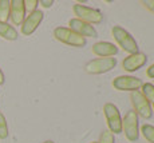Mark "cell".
<instances>
[{"label":"cell","instance_id":"obj_15","mask_svg":"<svg viewBox=\"0 0 154 143\" xmlns=\"http://www.w3.org/2000/svg\"><path fill=\"white\" fill-rule=\"evenodd\" d=\"M11 2L10 0H0V22L7 23L10 20Z\"/></svg>","mask_w":154,"mask_h":143},{"label":"cell","instance_id":"obj_24","mask_svg":"<svg viewBox=\"0 0 154 143\" xmlns=\"http://www.w3.org/2000/svg\"><path fill=\"white\" fill-rule=\"evenodd\" d=\"M4 74H3V71H2V68H0V86L2 84H4Z\"/></svg>","mask_w":154,"mask_h":143},{"label":"cell","instance_id":"obj_14","mask_svg":"<svg viewBox=\"0 0 154 143\" xmlns=\"http://www.w3.org/2000/svg\"><path fill=\"white\" fill-rule=\"evenodd\" d=\"M19 34H17L16 28L14 26L8 24V23H3L0 22V38L5 40H10V41H14L17 39Z\"/></svg>","mask_w":154,"mask_h":143},{"label":"cell","instance_id":"obj_21","mask_svg":"<svg viewBox=\"0 0 154 143\" xmlns=\"http://www.w3.org/2000/svg\"><path fill=\"white\" fill-rule=\"evenodd\" d=\"M141 4L143 5L147 11L154 14V0H143V2H141Z\"/></svg>","mask_w":154,"mask_h":143},{"label":"cell","instance_id":"obj_8","mask_svg":"<svg viewBox=\"0 0 154 143\" xmlns=\"http://www.w3.org/2000/svg\"><path fill=\"white\" fill-rule=\"evenodd\" d=\"M142 84H143L142 79L137 78V76H131V75L117 76L111 82V86L117 91H129V92L138 91L142 87Z\"/></svg>","mask_w":154,"mask_h":143},{"label":"cell","instance_id":"obj_23","mask_svg":"<svg viewBox=\"0 0 154 143\" xmlns=\"http://www.w3.org/2000/svg\"><path fill=\"white\" fill-rule=\"evenodd\" d=\"M146 75L149 76L150 79H154V63H153V64L150 65V67L146 70Z\"/></svg>","mask_w":154,"mask_h":143},{"label":"cell","instance_id":"obj_18","mask_svg":"<svg viewBox=\"0 0 154 143\" xmlns=\"http://www.w3.org/2000/svg\"><path fill=\"white\" fill-rule=\"evenodd\" d=\"M8 136V124L4 114L0 111V139H7Z\"/></svg>","mask_w":154,"mask_h":143},{"label":"cell","instance_id":"obj_6","mask_svg":"<svg viewBox=\"0 0 154 143\" xmlns=\"http://www.w3.org/2000/svg\"><path fill=\"white\" fill-rule=\"evenodd\" d=\"M117 65L115 58H98L87 62L85 65V71L88 75H102V74L110 72Z\"/></svg>","mask_w":154,"mask_h":143},{"label":"cell","instance_id":"obj_26","mask_svg":"<svg viewBox=\"0 0 154 143\" xmlns=\"http://www.w3.org/2000/svg\"><path fill=\"white\" fill-rule=\"evenodd\" d=\"M91 143H97V142H91Z\"/></svg>","mask_w":154,"mask_h":143},{"label":"cell","instance_id":"obj_4","mask_svg":"<svg viewBox=\"0 0 154 143\" xmlns=\"http://www.w3.org/2000/svg\"><path fill=\"white\" fill-rule=\"evenodd\" d=\"M72 12L76 16V19L82 20L85 23L94 26V24H100L103 22V15L99 10L87 7V5L82 4H74L72 5Z\"/></svg>","mask_w":154,"mask_h":143},{"label":"cell","instance_id":"obj_2","mask_svg":"<svg viewBox=\"0 0 154 143\" xmlns=\"http://www.w3.org/2000/svg\"><path fill=\"white\" fill-rule=\"evenodd\" d=\"M52 35H54V38L58 41H60V43H63V44H67V46L75 47V48L85 47L86 43H87V39L82 38L81 35L74 32L69 27H56L54 29V32H52Z\"/></svg>","mask_w":154,"mask_h":143},{"label":"cell","instance_id":"obj_27","mask_svg":"<svg viewBox=\"0 0 154 143\" xmlns=\"http://www.w3.org/2000/svg\"><path fill=\"white\" fill-rule=\"evenodd\" d=\"M153 110H154V104H153Z\"/></svg>","mask_w":154,"mask_h":143},{"label":"cell","instance_id":"obj_17","mask_svg":"<svg viewBox=\"0 0 154 143\" xmlns=\"http://www.w3.org/2000/svg\"><path fill=\"white\" fill-rule=\"evenodd\" d=\"M141 134L149 143H154V126H152V124H143L141 127Z\"/></svg>","mask_w":154,"mask_h":143},{"label":"cell","instance_id":"obj_20","mask_svg":"<svg viewBox=\"0 0 154 143\" xmlns=\"http://www.w3.org/2000/svg\"><path fill=\"white\" fill-rule=\"evenodd\" d=\"M38 5H39L38 0H24V8H26V11H28V14L36 11Z\"/></svg>","mask_w":154,"mask_h":143},{"label":"cell","instance_id":"obj_19","mask_svg":"<svg viewBox=\"0 0 154 143\" xmlns=\"http://www.w3.org/2000/svg\"><path fill=\"white\" fill-rule=\"evenodd\" d=\"M97 143H115V136L109 130H103L99 135V141Z\"/></svg>","mask_w":154,"mask_h":143},{"label":"cell","instance_id":"obj_3","mask_svg":"<svg viewBox=\"0 0 154 143\" xmlns=\"http://www.w3.org/2000/svg\"><path fill=\"white\" fill-rule=\"evenodd\" d=\"M103 114L107 123V130L115 134L122 132V117H121L119 108L114 103H106L103 106Z\"/></svg>","mask_w":154,"mask_h":143},{"label":"cell","instance_id":"obj_12","mask_svg":"<svg viewBox=\"0 0 154 143\" xmlns=\"http://www.w3.org/2000/svg\"><path fill=\"white\" fill-rule=\"evenodd\" d=\"M91 51L99 58H114L118 53V47L110 41H97L95 44H93Z\"/></svg>","mask_w":154,"mask_h":143},{"label":"cell","instance_id":"obj_25","mask_svg":"<svg viewBox=\"0 0 154 143\" xmlns=\"http://www.w3.org/2000/svg\"><path fill=\"white\" fill-rule=\"evenodd\" d=\"M43 143H54L52 141H46V142H43Z\"/></svg>","mask_w":154,"mask_h":143},{"label":"cell","instance_id":"obj_22","mask_svg":"<svg viewBox=\"0 0 154 143\" xmlns=\"http://www.w3.org/2000/svg\"><path fill=\"white\" fill-rule=\"evenodd\" d=\"M39 4L42 5L43 8H51L52 4H54V0H40Z\"/></svg>","mask_w":154,"mask_h":143},{"label":"cell","instance_id":"obj_7","mask_svg":"<svg viewBox=\"0 0 154 143\" xmlns=\"http://www.w3.org/2000/svg\"><path fill=\"white\" fill-rule=\"evenodd\" d=\"M122 132L125 134L129 142H137L140 138V123L138 117L134 111H127L125 118L122 119Z\"/></svg>","mask_w":154,"mask_h":143},{"label":"cell","instance_id":"obj_16","mask_svg":"<svg viewBox=\"0 0 154 143\" xmlns=\"http://www.w3.org/2000/svg\"><path fill=\"white\" fill-rule=\"evenodd\" d=\"M141 94L146 98V100L149 103H154V84L152 83H143L142 87L140 88Z\"/></svg>","mask_w":154,"mask_h":143},{"label":"cell","instance_id":"obj_9","mask_svg":"<svg viewBox=\"0 0 154 143\" xmlns=\"http://www.w3.org/2000/svg\"><path fill=\"white\" fill-rule=\"evenodd\" d=\"M43 17H44V14L39 10L28 14V16H26L24 22L20 26V32H22L24 36H31L38 29V27L40 26V23L43 22Z\"/></svg>","mask_w":154,"mask_h":143},{"label":"cell","instance_id":"obj_1","mask_svg":"<svg viewBox=\"0 0 154 143\" xmlns=\"http://www.w3.org/2000/svg\"><path fill=\"white\" fill-rule=\"evenodd\" d=\"M111 35L114 38V40L117 41V44L126 53L129 55H133V53L140 52V47H138V43L135 41V39L131 36L130 32H127L123 27L121 26H114L111 28Z\"/></svg>","mask_w":154,"mask_h":143},{"label":"cell","instance_id":"obj_11","mask_svg":"<svg viewBox=\"0 0 154 143\" xmlns=\"http://www.w3.org/2000/svg\"><path fill=\"white\" fill-rule=\"evenodd\" d=\"M147 62V56L142 52H137L133 53V55H129L123 59L122 62V68L127 72H135L140 68H142Z\"/></svg>","mask_w":154,"mask_h":143},{"label":"cell","instance_id":"obj_5","mask_svg":"<svg viewBox=\"0 0 154 143\" xmlns=\"http://www.w3.org/2000/svg\"><path fill=\"white\" fill-rule=\"evenodd\" d=\"M130 103H131L133 111L137 114V117H141L143 119H150L153 117L152 103L147 102L140 90L130 92Z\"/></svg>","mask_w":154,"mask_h":143},{"label":"cell","instance_id":"obj_10","mask_svg":"<svg viewBox=\"0 0 154 143\" xmlns=\"http://www.w3.org/2000/svg\"><path fill=\"white\" fill-rule=\"evenodd\" d=\"M69 28L72 29L74 32H76L78 35H81V36L85 38V39H87V38H97L98 36V31L95 29V27L88 24V23L82 22V20L76 19V17L70 19Z\"/></svg>","mask_w":154,"mask_h":143},{"label":"cell","instance_id":"obj_13","mask_svg":"<svg viewBox=\"0 0 154 143\" xmlns=\"http://www.w3.org/2000/svg\"><path fill=\"white\" fill-rule=\"evenodd\" d=\"M26 19V8L24 0H12L11 2V12L10 20L14 26H22Z\"/></svg>","mask_w":154,"mask_h":143}]
</instances>
